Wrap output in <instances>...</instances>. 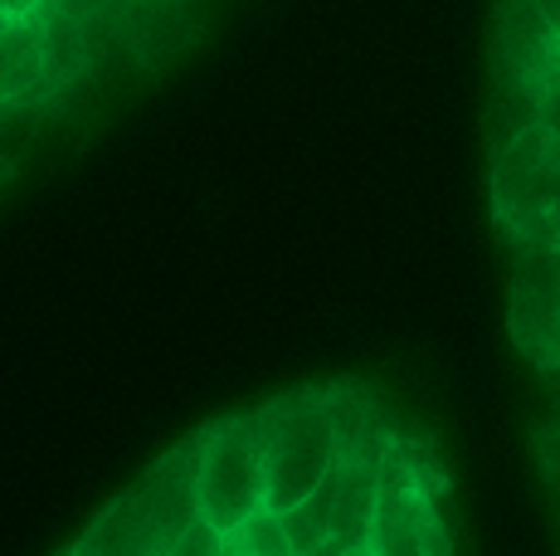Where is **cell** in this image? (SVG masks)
Returning <instances> with one entry per match:
<instances>
[{"instance_id": "obj_1", "label": "cell", "mask_w": 560, "mask_h": 556, "mask_svg": "<svg viewBox=\"0 0 560 556\" xmlns=\"http://www.w3.org/2000/svg\"><path fill=\"white\" fill-rule=\"evenodd\" d=\"M200 444L196 430L190 440L171 444L166 454L122 488L107 508L93 518V528L73 542L79 556H171L190 537L200 518Z\"/></svg>"}, {"instance_id": "obj_2", "label": "cell", "mask_w": 560, "mask_h": 556, "mask_svg": "<svg viewBox=\"0 0 560 556\" xmlns=\"http://www.w3.org/2000/svg\"><path fill=\"white\" fill-rule=\"evenodd\" d=\"M560 79V25L541 0H498L492 20V108L488 142L492 152L516 132L541 123V99Z\"/></svg>"}, {"instance_id": "obj_3", "label": "cell", "mask_w": 560, "mask_h": 556, "mask_svg": "<svg viewBox=\"0 0 560 556\" xmlns=\"http://www.w3.org/2000/svg\"><path fill=\"white\" fill-rule=\"evenodd\" d=\"M258 440H264L268 464V508L288 512L307 494L327 484L337 468V410H331V386H303L273 395L258 405Z\"/></svg>"}, {"instance_id": "obj_4", "label": "cell", "mask_w": 560, "mask_h": 556, "mask_svg": "<svg viewBox=\"0 0 560 556\" xmlns=\"http://www.w3.org/2000/svg\"><path fill=\"white\" fill-rule=\"evenodd\" d=\"M492 216L512 244H560V132L532 123L492 152Z\"/></svg>"}, {"instance_id": "obj_5", "label": "cell", "mask_w": 560, "mask_h": 556, "mask_svg": "<svg viewBox=\"0 0 560 556\" xmlns=\"http://www.w3.org/2000/svg\"><path fill=\"white\" fill-rule=\"evenodd\" d=\"M200 444V518L230 537L268 508V464L258 440V415L240 410L205 425Z\"/></svg>"}, {"instance_id": "obj_6", "label": "cell", "mask_w": 560, "mask_h": 556, "mask_svg": "<svg viewBox=\"0 0 560 556\" xmlns=\"http://www.w3.org/2000/svg\"><path fill=\"white\" fill-rule=\"evenodd\" d=\"M365 547L375 556H454L434 488H429L424 468L409 459V444L400 440L390 444V459H385L381 502H375V522Z\"/></svg>"}, {"instance_id": "obj_7", "label": "cell", "mask_w": 560, "mask_h": 556, "mask_svg": "<svg viewBox=\"0 0 560 556\" xmlns=\"http://www.w3.org/2000/svg\"><path fill=\"white\" fill-rule=\"evenodd\" d=\"M508 333L532 367L560 371V244H512Z\"/></svg>"}, {"instance_id": "obj_8", "label": "cell", "mask_w": 560, "mask_h": 556, "mask_svg": "<svg viewBox=\"0 0 560 556\" xmlns=\"http://www.w3.org/2000/svg\"><path fill=\"white\" fill-rule=\"evenodd\" d=\"M45 39H39V25L35 15L15 20V25L0 35V99H15V93H25L30 83L39 79V69H45Z\"/></svg>"}, {"instance_id": "obj_9", "label": "cell", "mask_w": 560, "mask_h": 556, "mask_svg": "<svg viewBox=\"0 0 560 556\" xmlns=\"http://www.w3.org/2000/svg\"><path fill=\"white\" fill-rule=\"evenodd\" d=\"M224 556H298V547L283 528V512L264 508L258 518H249L244 528H234L224 537Z\"/></svg>"}, {"instance_id": "obj_10", "label": "cell", "mask_w": 560, "mask_h": 556, "mask_svg": "<svg viewBox=\"0 0 560 556\" xmlns=\"http://www.w3.org/2000/svg\"><path fill=\"white\" fill-rule=\"evenodd\" d=\"M171 556H224V532H214L210 522H196V528H190V537L180 542Z\"/></svg>"}, {"instance_id": "obj_11", "label": "cell", "mask_w": 560, "mask_h": 556, "mask_svg": "<svg viewBox=\"0 0 560 556\" xmlns=\"http://www.w3.org/2000/svg\"><path fill=\"white\" fill-rule=\"evenodd\" d=\"M536 449H541V464H546V474H551V484L560 488V420L536 435Z\"/></svg>"}, {"instance_id": "obj_12", "label": "cell", "mask_w": 560, "mask_h": 556, "mask_svg": "<svg viewBox=\"0 0 560 556\" xmlns=\"http://www.w3.org/2000/svg\"><path fill=\"white\" fill-rule=\"evenodd\" d=\"M541 123L551 127V132H560V79L546 89V99H541Z\"/></svg>"}, {"instance_id": "obj_13", "label": "cell", "mask_w": 560, "mask_h": 556, "mask_svg": "<svg viewBox=\"0 0 560 556\" xmlns=\"http://www.w3.org/2000/svg\"><path fill=\"white\" fill-rule=\"evenodd\" d=\"M39 5H45V0H0V15H10V20H25V15H35Z\"/></svg>"}, {"instance_id": "obj_14", "label": "cell", "mask_w": 560, "mask_h": 556, "mask_svg": "<svg viewBox=\"0 0 560 556\" xmlns=\"http://www.w3.org/2000/svg\"><path fill=\"white\" fill-rule=\"evenodd\" d=\"M541 5H546V15H551L556 25H560V0H541Z\"/></svg>"}, {"instance_id": "obj_15", "label": "cell", "mask_w": 560, "mask_h": 556, "mask_svg": "<svg viewBox=\"0 0 560 556\" xmlns=\"http://www.w3.org/2000/svg\"><path fill=\"white\" fill-rule=\"evenodd\" d=\"M341 556H375L371 547H351V552H341Z\"/></svg>"}, {"instance_id": "obj_16", "label": "cell", "mask_w": 560, "mask_h": 556, "mask_svg": "<svg viewBox=\"0 0 560 556\" xmlns=\"http://www.w3.org/2000/svg\"><path fill=\"white\" fill-rule=\"evenodd\" d=\"M63 556H79V552H73V547H69V552H63Z\"/></svg>"}]
</instances>
